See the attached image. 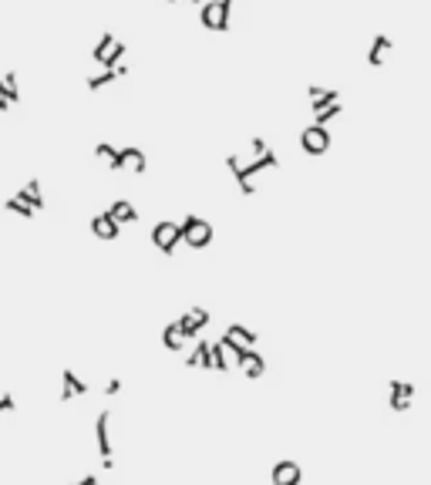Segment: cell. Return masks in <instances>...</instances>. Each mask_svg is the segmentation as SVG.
Here are the masks:
<instances>
[{
	"label": "cell",
	"instance_id": "obj_32",
	"mask_svg": "<svg viewBox=\"0 0 431 485\" xmlns=\"http://www.w3.org/2000/svg\"><path fill=\"white\" fill-rule=\"evenodd\" d=\"M7 108H11V102H7V98L0 95V112H7Z\"/></svg>",
	"mask_w": 431,
	"mask_h": 485
},
{
	"label": "cell",
	"instance_id": "obj_10",
	"mask_svg": "<svg viewBox=\"0 0 431 485\" xmlns=\"http://www.w3.org/2000/svg\"><path fill=\"white\" fill-rule=\"evenodd\" d=\"M108 169H115V172H118V169L145 172V152H142V149H132V145H128V149H118V155H115V162Z\"/></svg>",
	"mask_w": 431,
	"mask_h": 485
},
{
	"label": "cell",
	"instance_id": "obj_21",
	"mask_svg": "<svg viewBox=\"0 0 431 485\" xmlns=\"http://www.w3.org/2000/svg\"><path fill=\"white\" fill-rule=\"evenodd\" d=\"M344 108H341V102H330V105H320V108H314V122L317 125H327L330 118H337L341 115Z\"/></svg>",
	"mask_w": 431,
	"mask_h": 485
},
{
	"label": "cell",
	"instance_id": "obj_30",
	"mask_svg": "<svg viewBox=\"0 0 431 485\" xmlns=\"http://www.w3.org/2000/svg\"><path fill=\"white\" fill-rule=\"evenodd\" d=\"M118 391H122V381H118V378H112V381L105 384V395H118Z\"/></svg>",
	"mask_w": 431,
	"mask_h": 485
},
{
	"label": "cell",
	"instance_id": "obj_29",
	"mask_svg": "<svg viewBox=\"0 0 431 485\" xmlns=\"http://www.w3.org/2000/svg\"><path fill=\"white\" fill-rule=\"evenodd\" d=\"M14 405H17L14 395H0V411H14Z\"/></svg>",
	"mask_w": 431,
	"mask_h": 485
},
{
	"label": "cell",
	"instance_id": "obj_15",
	"mask_svg": "<svg viewBox=\"0 0 431 485\" xmlns=\"http://www.w3.org/2000/svg\"><path fill=\"white\" fill-rule=\"evenodd\" d=\"M105 213H108V216H112L118 226H122V223H135V219H139V209L128 203V199H118V203H112L108 209H105Z\"/></svg>",
	"mask_w": 431,
	"mask_h": 485
},
{
	"label": "cell",
	"instance_id": "obj_12",
	"mask_svg": "<svg viewBox=\"0 0 431 485\" xmlns=\"http://www.w3.org/2000/svg\"><path fill=\"white\" fill-rule=\"evenodd\" d=\"M411 395H415V384L391 381V411H408L411 408Z\"/></svg>",
	"mask_w": 431,
	"mask_h": 485
},
{
	"label": "cell",
	"instance_id": "obj_4",
	"mask_svg": "<svg viewBox=\"0 0 431 485\" xmlns=\"http://www.w3.org/2000/svg\"><path fill=\"white\" fill-rule=\"evenodd\" d=\"M300 145H304V152H310V155H324L330 149V132H327V125H307L304 128V135H300Z\"/></svg>",
	"mask_w": 431,
	"mask_h": 485
},
{
	"label": "cell",
	"instance_id": "obj_26",
	"mask_svg": "<svg viewBox=\"0 0 431 485\" xmlns=\"http://www.w3.org/2000/svg\"><path fill=\"white\" fill-rule=\"evenodd\" d=\"M4 209H7V213H14V216H24V219L34 216V209H31L24 199H17V196H14V199H7V203H4Z\"/></svg>",
	"mask_w": 431,
	"mask_h": 485
},
{
	"label": "cell",
	"instance_id": "obj_1",
	"mask_svg": "<svg viewBox=\"0 0 431 485\" xmlns=\"http://www.w3.org/2000/svg\"><path fill=\"white\" fill-rule=\"evenodd\" d=\"M226 166H229V172H233V179L240 182L243 196H253V192H256L253 176H256V172H267V169H277V166H280V159H277V152H273V149H267V152L256 155L250 166H240V159H236V155H229Z\"/></svg>",
	"mask_w": 431,
	"mask_h": 485
},
{
	"label": "cell",
	"instance_id": "obj_28",
	"mask_svg": "<svg viewBox=\"0 0 431 485\" xmlns=\"http://www.w3.org/2000/svg\"><path fill=\"white\" fill-rule=\"evenodd\" d=\"M95 155H98V159H105V162L112 166V162H115V155H118V149H112L108 142H98V145H95Z\"/></svg>",
	"mask_w": 431,
	"mask_h": 485
},
{
	"label": "cell",
	"instance_id": "obj_23",
	"mask_svg": "<svg viewBox=\"0 0 431 485\" xmlns=\"http://www.w3.org/2000/svg\"><path fill=\"white\" fill-rule=\"evenodd\" d=\"M310 102H314V108H320V105L341 102V95H337V91H324L320 85H314V88H310Z\"/></svg>",
	"mask_w": 431,
	"mask_h": 485
},
{
	"label": "cell",
	"instance_id": "obj_27",
	"mask_svg": "<svg viewBox=\"0 0 431 485\" xmlns=\"http://www.w3.org/2000/svg\"><path fill=\"white\" fill-rule=\"evenodd\" d=\"M112 44H115V34H112V31H105L102 41H98V48L91 51V58H95V61H102L105 54H108V48H112Z\"/></svg>",
	"mask_w": 431,
	"mask_h": 485
},
{
	"label": "cell",
	"instance_id": "obj_8",
	"mask_svg": "<svg viewBox=\"0 0 431 485\" xmlns=\"http://www.w3.org/2000/svg\"><path fill=\"white\" fill-rule=\"evenodd\" d=\"M108 418H112V411H102V415H98V422H95V435H98V455H102L105 469H112V465H115L112 442H108Z\"/></svg>",
	"mask_w": 431,
	"mask_h": 485
},
{
	"label": "cell",
	"instance_id": "obj_3",
	"mask_svg": "<svg viewBox=\"0 0 431 485\" xmlns=\"http://www.w3.org/2000/svg\"><path fill=\"white\" fill-rule=\"evenodd\" d=\"M229 11H233V0L203 4V27L206 31H229Z\"/></svg>",
	"mask_w": 431,
	"mask_h": 485
},
{
	"label": "cell",
	"instance_id": "obj_18",
	"mask_svg": "<svg viewBox=\"0 0 431 485\" xmlns=\"http://www.w3.org/2000/svg\"><path fill=\"white\" fill-rule=\"evenodd\" d=\"M17 199H24L27 206H31V209H34V213H41V209H44V196H41V182L38 179H31L24 186V189L17 192Z\"/></svg>",
	"mask_w": 431,
	"mask_h": 485
},
{
	"label": "cell",
	"instance_id": "obj_20",
	"mask_svg": "<svg viewBox=\"0 0 431 485\" xmlns=\"http://www.w3.org/2000/svg\"><path fill=\"white\" fill-rule=\"evenodd\" d=\"M0 95H4V98H7L11 105L21 102V91H17V75H14V71L0 78Z\"/></svg>",
	"mask_w": 431,
	"mask_h": 485
},
{
	"label": "cell",
	"instance_id": "obj_9",
	"mask_svg": "<svg viewBox=\"0 0 431 485\" xmlns=\"http://www.w3.org/2000/svg\"><path fill=\"white\" fill-rule=\"evenodd\" d=\"M300 479H304V472H300V465H297V462H277V465H273V472H270V482L273 485H297L300 482Z\"/></svg>",
	"mask_w": 431,
	"mask_h": 485
},
{
	"label": "cell",
	"instance_id": "obj_34",
	"mask_svg": "<svg viewBox=\"0 0 431 485\" xmlns=\"http://www.w3.org/2000/svg\"><path fill=\"white\" fill-rule=\"evenodd\" d=\"M192 4H203V0H192Z\"/></svg>",
	"mask_w": 431,
	"mask_h": 485
},
{
	"label": "cell",
	"instance_id": "obj_6",
	"mask_svg": "<svg viewBox=\"0 0 431 485\" xmlns=\"http://www.w3.org/2000/svg\"><path fill=\"white\" fill-rule=\"evenodd\" d=\"M176 324H179V331H182V337L189 341V337H196V334L209 324V310H206V307H192L189 314H182Z\"/></svg>",
	"mask_w": 431,
	"mask_h": 485
},
{
	"label": "cell",
	"instance_id": "obj_16",
	"mask_svg": "<svg viewBox=\"0 0 431 485\" xmlns=\"http://www.w3.org/2000/svg\"><path fill=\"white\" fill-rule=\"evenodd\" d=\"M91 230H95V236H98V240H115L122 226H118V223H115L108 213H98V216L91 219Z\"/></svg>",
	"mask_w": 431,
	"mask_h": 485
},
{
	"label": "cell",
	"instance_id": "obj_7",
	"mask_svg": "<svg viewBox=\"0 0 431 485\" xmlns=\"http://www.w3.org/2000/svg\"><path fill=\"white\" fill-rule=\"evenodd\" d=\"M236 364H240V371L250 378V381H256V378H263V371H267V361H263V354H256L253 347H243L240 354H236Z\"/></svg>",
	"mask_w": 431,
	"mask_h": 485
},
{
	"label": "cell",
	"instance_id": "obj_11",
	"mask_svg": "<svg viewBox=\"0 0 431 485\" xmlns=\"http://www.w3.org/2000/svg\"><path fill=\"white\" fill-rule=\"evenodd\" d=\"M61 381H64V388H61V401H71V398H85V395H88V384L78 381V374H75L71 368H64V371H61Z\"/></svg>",
	"mask_w": 431,
	"mask_h": 485
},
{
	"label": "cell",
	"instance_id": "obj_5",
	"mask_svg": "<svg viewBox=\"0 0 431 485\" xmlns=\"http://www.w3.org/2000/svg\"><path fill=\"white\" fill-rule=\"evenodd\" d=\"M152 242L162 250L165 256H172L176 253V246L182 242V236H179V223H169V219H162L159 226L152 230Z\"/></svg>",
	"mask_w": 431,
	"mask_h": 485
},
{
	"label": "cell",
	"instance_id": "obj_13",
	"mask_svg": "<svg viewBox=\"0 0 431 485\" xmlns=\"http://www.w3.org/2000/svg\"><path fill=\"white\" fill-rule=\"evenodd\" d=\"M128 75V68L122 61L115 64V68H105L102 75H95V78H88V91H102L105 85H115L118 78H125Z\"/></svg>",
	"mask_w": 431,
	"mask_h": 485
},
{
	"label": "cell",
	"instance_id": "obj_14",
	"mask_svg": "<svg viewBox=\"0 0 431 485\" xmlns=\"http://www.w3.org/2000/svg\"><path fill=\"white\" fill-rule=\"evenodd\" d=\"M391 38L388 34H378V38L371 41V51H368V64L371 68H381V64L388 61V54H391Z\"/></svg>",
	"mask_w": 431,
	"mask_h": 485
},
{
	"label": "cell",
	"instance_id": "obj_22",
	"mask_svg": "<svg viewBox=\"0 0 431 485\" xmlns=\"http://www.w3.org/2000/svg\"><path fill=\"white\" fill-rule=\"evenodd\" d=\"M125 54H128V48H125V44H122V41H118V38H115V44H112V48H108V54H105V58H102V61H98V64H102V68H115V64L122 61Z\"/></svg>",
	"mask_w": 431,
	"mask_h": 485
},
{
	"label": "cell",
	"instance_id": "obj_25",
	"mask_svg": "<svg viewBox=\"0 0 431 485\" xmlns=\"http://www.w3.org/2000/svg\"><path fill=\"white\" fill-rule=\"evenodd\" d=\"M209 358H213V371H226L229 368V358H226V347L219 344H209Z\"/></svg>",
	"mask_w": 431,
	"mask_h": 485
},
{
	"label": "cell",
	"instance_id": "obj_33",
	"mask_svg": "<svg viewBox=\"0 0 431 485\" xmlns=\"http://www.w3.org/2000/svg\"><path fill=\"white\" fill-rule=\"evenodd\" d=\"M165 4H176V0H165Z\"/></svg>",
	"mask_w": 431,
	"mask_h": 485
},
{
	"label": "cell",
	"instance_id": "obj_31",
	"mask_svg": "<svg viewBox=\"0 0 431 485\" xmlns=\"http://www.w3.org/2000/svg\"><path fill=\"white\" fill-rule=\"evenodd\" d=\"M253 152H256V155L267 152V142H263V139H253Z\"/></svg>",
	"mask_w": 431,
	"mask_h": 485
},
{
	"label": "cell",
	"instance_id": "obj_24",
	"mask_svg": "<svg viewBox=\"0 0 431 485\" xmlns=\"http://www.w3.org/2000/svg\"><path fill=\"white\" fill-rule=\"evenodd\" d=\"M226 334H229V337H236L240 344H250V347L256 344V331H250V327H243V324H233V327H226Z\"/></svg>",
	"mask_w": 431,
	"mask_h": 485
},
{
	"label": "cell",
	"instance_id": "obj_17",
	"mask_svg": "<svg viewBox=\"0 0 431 485\" xmlns=\"http://www.w3.org/2000/svg\"><path fill=\"white\" fill-rule=\"evenodd\" d=\"M186 368H206L213 371V358H209V341H199L192 347V354L186 358Z\"/></svg>",
	"mask_w": 431,
	"mask_h": 485
},
{
	"label": "cell",
	"instance_id": "obj_2",
	"mask_svg": "<svg viewBox=\"0 0 431 485\" xmlns=\"http://www.w3.org/2000/svg\"><path fill=\"white\" fill-rule=\"evenodd\" d=\"M179 236H182V242H189L192 250H206L213 242V226L199 216H186L179 223Z\"/></svg>",
	"mask_w": 431,
	"mask_h": 485
},
{
	"label": "cell",
	"instance_id": "obj_19",
	"mask_svg": "<svg viewBox=\"0 0 431 485\" xmlns=\"http://www.w3.org/2000/svg\"><path fill=\"white\" fill-rule=\"evenodd\" d=\"M162 344L169 347V351H182V347H186V337H182V331H179L176 320L162 327Z\"/></svg>",
	"mask_w": 431,
	"mask_h": 485
}]
</instances>
